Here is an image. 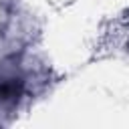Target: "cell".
<instances>
[{"label": "cell", "mask_w": 129, "mask_h": 129, "mask_svg": "<svg viewBox=\"0 0 129 129\" xmlns=\"http://www.w3.org/2000/svg\"><path fill=\"white\" fill-rule=\"evenodd\" d=\"M20 95V85L16 81H6L0 85V101H8Z\"/></svg>", "instance_id": "cell-1"}]
</instances>
